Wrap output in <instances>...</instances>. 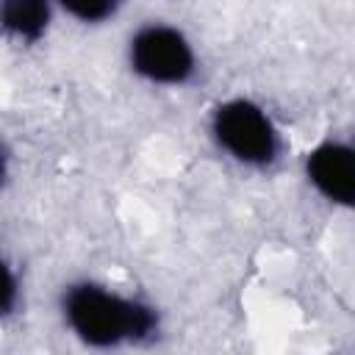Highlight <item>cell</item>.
<instances>
[{"label":"cell","instance_id":"6da1fadb","mask_svg":"<svg viewBox=\"0 0 355 355\" xmlns=\"http://www.w3.org/2000/svg\"><path fill=\"white\" fill-rule=\"evenodd\" d=\"M69 330L89 347H119L150 338L158 316L150 305L122 297L97 283H75L61 300Z\"/></svg>","mask_w":355,"mask_h":355},{"label":"cell","instance_id":"7a4b0ae2","mask_svg":"<svg viewBox=\"0 0 355 355\" xmlns=\"http://www.w3.org/2000/svg\"><path fill=\"white\" fill-rule=\"evenodd\" d=\"M211 133L230 158L247 166H269L280 150V136L269 114L244 97L227 100L214 111Z\"/></svg>","mask_w":355,"mask_h":355},{"label":"cell","instance_id":"3957f363","mask_svg":"<svg viewBox=\"0 0 355 355\" xmlns=\"http://www.w3.org/2000/svg\"><path fill=\"white\" fill-rule=\"evenodd\" d=\"M128 58L136 75L161 86H180L197 69L189 39L169 25H144L136 31L128 47Z\"/></svg>","mask_w":355,"mask_h":355},{"label":"cell","instance_id":"277c9868","mask_svg":"<svg viewBox=\"0 0 355 355\" xmlns=\"http://www.w3.org/2000/svg\"><path fill=\"white\" fill-rule=\"evenodd\" d=\"M305 172L313 189L336 202L349 208L355 200V153L344 141H322L305 158Z\"/></svg>","mask_w":355,"mask_h":355},{"label":"cell","instance_id":"5b68a950","mask_svg":"<svg viewBox=\"0 0 355 355\" xmlns=\"http://www.w3.org/2000/svg\"><path fill=\"white\" fill-rule=\"evenodd\" d=\"M53 0H0V31L17 42H39L50 25Z\"/></svg>","mask_w":355,"mask_h":355},{"label":"cell","instance_id":"8992f818","mask_svg":"<svg viewBox=\"0 0 355 355\" xmlns=\"http://www.w3.org/2000/svg\"><path fill=\"white\" fill-rule=\"evenodd\" d=\"M55 3L80 22H103L119 8L122 0H55Z\"/></svg>","mask_w":355,"mask_h":355},{"label":"cell","instance_id":"52a82bcc","mask_svg":"<svg viewBox=\"0 0 355 355\" xmlns=\"http://www.w3.org/2000/svg\"><path fill=\"white\" fill-rule=\"evenodd\" d=\"M17 297H19V288H17V277L11 272V266L0 258V319H6L14 305H17Z\"/></svg>","mask_w":355,"mask_h":355},{"label":"cell","instance_id":"ba28073f","mask_svg":"<svg viewBox=\"0 0 355 355\" xmlns=\"http://www.w3.org/2000/svg\"><path fill=\"white\" fill-rule=\"evenodd\" d=\"M0 180H3V158H0Z\"/></svg>","mask_w":355,"mask_h":355}]
</instances>
